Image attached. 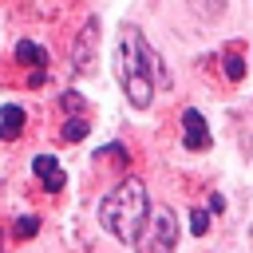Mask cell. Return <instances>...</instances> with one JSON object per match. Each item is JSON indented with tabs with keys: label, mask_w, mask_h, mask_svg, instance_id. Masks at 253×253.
<instances>
[{
	"label": "cell",
	"mask_w": 253,
	"mask_h": 253,
	"mask_svg": "<svg viewBox=\"0 0 253 253\" xmlns=\"http://www.w3.org/2000/svg\"><path fill=\"white\" fill-rule=\"evenodd\" d=\"M146 210H150L146 186H142L138 178H126V182H119L115 190H107V194L99 198V225H103L111 237H119V241H134Z\"/></svg>",
	"instance_id": "obj_1"
},
{
	"label": "cell",
	"mask_w": 253,
	"mask_h": 253,
	"mask_svg": "<svg viewBox=\"0 0 253 253\" xmlns=\"http://www.w3.org/2000/svg\"><path fill=\"white\" fill-rule=\"evenodd\" d=\"M142 47H146L142 32H138V28H126V32H123V43H119V51H115L119 83H123L130 107H138V111L150 107V99H154V79H150V71H146V55H142Z\"/></svg>",
	"instance_id": "obj_2"
},
{
	"label": "cell",
	"mask_w": 253,
	"mask_h": 253,
	"mask_svg": "<svg viewBox=\"0 0 253 253\" xmlns=\"http://www.w3.org/2000/svg\"><path fill=\"white\" fill-rule=\"evenodd\" d=\"M174 241H178V221L166 206H154L146 210L138 233H134V249L138 253H174Z\"/></svg>",
	"instance_id": "obj_3"
},
{
	"label": "cell",
	"mask_w": 253,
	"mask_h": 253,
	"mask_svg": "<svg viewBox=\"0 0 253 253\" xmlns=\"http://www.w3.org/2000/svg\"><path fill=\"white\" fill-rule=\"evenodd\" d=\"M182 142H186V150H210V130H206V119L190 107V111H182Z\"/></svg>",
	"instance_id": "obj_4"
},
{
	"label": "cell",
	"mask_w": 253,
	"mask_h": 253,
	"mask_svg": "<svg viewBox=\"0 0 253 253\" xmlns=\"http://www.w3.org/2000/svg\"><path fill=\"white\" fill-rule=\"evenodd\" d=\"M32 170H36V178L43 182V190H63V166L51 158V154H40V158H32Z\"/></svg>",
	"instance_id": "obj_5"
},
{
	"label": "cell",
	"mask_w": 253,
	"mask_h": 253,
	"mask_svg": "<svg viewBox=\"0 0 253 253\" xmlns=\"http://www.w3.org/2000/svg\"><path fill=\"white\" fill-rule=\"evenodd\" d=\"M20 130H24V107H16V103H4L0 107V138H20Z\"/></svg>",
	"instance_id": "obj_6"
},
{
	"label": "cell",
	"mask_w": 253,
	"mask_h": 253,
	"mask_svg": "<svg viewBox=\"0 0 253 253\" xmlns=\"http://www.w3.org/2000/svg\"><path fill=\"white\" fill-rule=\"evenodd\" d=\"M16 59H20V63H28V67H36V71H43L47 51H43L40 43H32V40H20V43H16Z\"/></svg>",
	"instance_id": "obj_7"
},
{
	"label": "cell",
	"mask_w": 253,
	"mask_h": 253,
	"mask_svg": "<svg viewBox=\"0 0 253 253\" xmlns=\"http://www.w3.org/2000/svg\"><path fill=\"white\" fill-rule=\"evenodd\" d=\"M95 40H99V28H95V24H87V28H83V36H79V47H75V67H79V71H87V67H91L87 59H91V43H95Z\"/></svg>",
	"instance_id": "obj_8"
},
{
	"label": "cell",
	"mask_w": 253,
	"mask_h": 253,
	"mask_svg": "<svg viewBox=\"0 0 253 253\" xmlns=\"http://www.w3.org/2000/svg\"><path fill=\"white\" fill-rule=\"evenodd\" d=\"M63 138H67V142L87 138V119H79V115H75V119H67V123H63Z\"/></svg>",
	"instance_id": "obj_9"
},
{
	"label": "cell",
	"mask_w": 253,
	"mask_h": 253,
	"mask_svg": "<svg viewBox=\"0 0 253 253\" xmlns=\"http://www.w3.org/2000/svg\"><path fill=\"white\" fill-rule=\"evenodd\" d=\"M225 75H229V79H241V75H245V59H241L237 51L225 55Z\"/></svg>",
	"instance_id": "obj_10"
},
{
	"label": "cell",
	"mask_w": 253,
	"mask_h": 253,
	"mask_svg": "<svg viewBox=\"0 0 253 253\" xmlns=\"http://www.w3.org/2000/svg\"><path fill=\"white\" fill-rule=\"evenodd\" d=\"M206 229H210V213H206V210H194V213H190V233L202 237Z\"/></svg>",
	"instance_id": "obj_11"
},
{
	"label": "cell",
	"mask_w": 253,
	"mask_h": 253,
	"mask_svg": "<svg viewBox=\"0 0 253 253\" xmlns=\"http://www.w3.org/2000/svg\"><path fill=\"white\" fill-rule=\"evenodd\" d=\"M36 229H40V217H36V213H32V217H20V221H16V237H32Z\"/></svg>",
	"instance_id": "obj_12"
},
{
	"label": "cell",
	"mask_w": 253,
	"mask_h": 253,
	"mask_svg": "<svg viewBox=\"0 0 253 253\" xmlns=\"http://www.w3.org/2000/svg\"><path fill=\"white\" fill-rule=\"evenodd\" d=\"M221 4H225V0H194V8H198L202 16H217V12H221Z\"/></svg>",
	"instance_id": "obj_13"
},
{
	"label": "cell",
	"mask_w": 253,
	"mask_h": 253,
	"mask_svg": "<svg viewBox=\"0 0 253 253\" xmlns=\"http://www.w3.org/2000/svg\"><path fill=\"white\" fill-rule=\"evenodd\" d=\"M210 210L221 213V210H225V198H221V194H210Z\"/></svg>",
	"instance_id": "obj_14"
}]
</instances>
